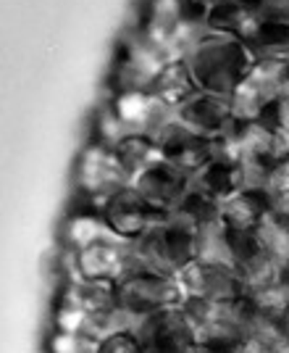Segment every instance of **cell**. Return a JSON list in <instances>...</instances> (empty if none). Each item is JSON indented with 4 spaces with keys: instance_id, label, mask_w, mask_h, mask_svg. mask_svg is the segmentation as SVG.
<instances>
[{
    "instance_id": "9",
    "label": "cell",
    "mask_w": 289,
    "mask_h": 353,
    "mask_svg": "<svg viewBox=\"0 0 289 353\" xmlns=\"http://www.w3.org/2000/svg\"><path fill=\"white\" fill-rule=\"evenodd\" d=\"M255 237H258V243L271 259H276L279 264L289 269V227L281 224L276 214L268 211L260 219V224L255 227Z\"/></svg>"
},
{
    "instance_id": "8",
    "label": "cell",
    "mask_w": 289,
    "mask_h": 353,
    "mask_svg": "<svg viewBox=\"0 0 289 353\" xmlns=\"http://www.w3.org/2000/svg\"><path fill=\"white\" fill-rule=\"evenodd\" d=\"M268 201H260L258 192L237 190L234 195L224 198L218 219L229 227L231 232H255L260 219L268 214Z\"/></svg>"
},
{
    "instance_id": "3",
    "label": "cell",
    "mask_w": 289,
    "mask_h": 353,
    "mask_svg": "<svg viewBox=\"0 0 289 353\" xmlns=\"http://www.w3.org/2000/svg\"><path fill=\"white\" fill-rule=\"evenodd\" d=\"M118 303L140 316H150L156 311L182 306L184 295L171 274L134 272L127 280L118 282Z\"/></svg>"
},
{
    "instance_id": "6",
    "label": "cell",
    "mask_w": 289,
    "mask_h": 353,
    "mask_svg": "<svg viewBox=\"0 0 289 353\" xmlns=\"http://www.w3.org/2000/svg\"><path fill=\"white\" fill-rule=\"evenodd\" d=\"M163 219V211L153 208L137 190H121L114 198H108V227L116 235L127 237H142L153 227H158Z\"/></svg>"
},
{
    "instance_id": "10",
    "label": "cell",
    "mask_w": 289,
    "mask_h": 353,
    "mask_svg": "<svg viewBox=\"0 0 289 353\" xmlns=\"http://www.w3.org/2000/svg\"><path fill=\"white\" fill-rule=\"evenodd\" d=\"M250 306L266 316H271L276 322H281V316L289 311V282H276L268 288H258V290H250L247 293Z\"/></svg>"
},
{
    "instance_id": "13",
    "label": "cell",
    "mask_w": 289,
    "mask_h": 353,
    "mask_svg": "<svg viewBox=\"0 0 289 353\" xmlns=\"http://www.w3.org/2000/svg\"><path fill=\"white\" fill-rule=\"evenodd\" d=\"M287 282H289V269H287Z\"/></svg>"
},
{
    "instance_id": "5",
    "label": "cell",
    "mask_w": 289,
    "mask_h": 353,
    "mask_svg": "<svg viewBox=\"0 0 289 353\" xmlns=\"http://www.w3.org/2000/svg\"><path fill=\"white\" fill-rule=\"evenodd\" d=\"M129 172L118 161L114 148H105L100 143L89 145L82 153L79 161V185L89 195H105L114 198L116 192L124 190V182L129 179Z\"/></svg>"
},
{
    "instance_id": "7",
    "label": "cell",
    "mask_w": 289,
    "mask_h": 353,
    "mask_svg": "<svg viewBox=\"0 0 289 353\" xmlns=\"http://www.w3.org/2000/svg\"><path fill=\"white\" fill-rule=\"evenodd\" d=\"M134 190L158 211L179 206L182 198V172L169 161H156L142 174L134 176Z\"/></svg>"
},
{
    "instance_id": "1",
    "label": "cell",
    "mask_w": 289,
    "mask_h": 353,
    "mask_svg": "<svg viewBox=\"0 0 289 353\" xmlns=\"http://www.w3.org/2000/svg\"><path fill=\"white\" fill-rule=\"evenodd\" d=\"M289 92L287 66L279 61H263L231 92V117L253 121L266 105L276 103V95Z\"/></svg>"
},
{
    "instance_id": "11",
    "label": "cell",
    "mask_w": 289,
    "mask_h": 353,
    "mask_svg": "<svg viewBox=\"0 0 289 353\" xmlns=\"http://www.w3.org/2000/svg\"><path fill=\"white\" fill-rule=\"evenodd\" d=\"M98 353H144L137 332H118L98 343Z\"/></svg>"
},
{
    "instance_id": "12",
    "label": "cell",
    "mask_w": 289,
    "mask_h": 353,
    "mask_svg": "<svg viewBox=\"0 0 289 353\" xmlns=\"http://www.w3.org/2000/svg\"><path fill=\"white\" fill-rule=\"evenodd\" d=\"M189 353H226V351H218V348H211V345H195Z\"/></svg>"
},
{
    "instance_id": "4",
    "label": "cell",
    "mask_w": 289,
    "mask_h": 353,
    "mask_svg": "<svg viewBox=\"0 0 289 353\" xmlns=\"http://www.w3.org/2000/svg\"><path fill=\"white\" fill-rule=\"evenodd\" d=\"M137 338L142 340L144 353H189L197 345L184 306H173L144 316L142 327L137 330Z\"/></svg>"
},
{
    "instance_id": "2",
    "label": "cell",
    "mask_w": 289,
    "mask_h": 353,
    "mask_svg": "<svg viewBox=\"0 0 289 353\" xmlns=\"http://www.w3.org/2000/svg\"><path fill=\"white\" fill-rule=\"evenodd\" d=\"M173 280L179 285L184 301H237L247 295L239 272L226 266L189 261L173 274Z\"/></svg>"
}]
</instances>
